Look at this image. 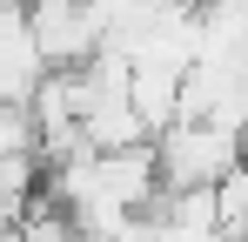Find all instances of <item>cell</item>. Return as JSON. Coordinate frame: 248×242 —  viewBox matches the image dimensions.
Segmentation results:
<instances>
[{
  "instance_id": "5b68a950",
  "label": "cell",
  "mask_w": 248,
  "mask_h": 242,
  "mask_svg": "<svg viewBox=\"0 0 248 242\" xmlns=\"http://www.w3.org/2000/svg\"><path fill=\"white\" fill-rule=\"evenodd\" d=\"M0 155H41L34 108H20V101H0Z\"/></svg>"
},
{
  "instance_id": "8992f818",
  "label": "cell",
  "mask_w": 248,
  "mask_h": 242,
  "mask_svg": "<svg viewBox=\"0 0 248 242\" xmlns=\"http://www.w3.org/2000/svg\"><path fill=\"white\" fill-rule=\"evenodd\" d=\"M202 7H208V14H221L235 34H248V0H202Z\"/></svg>"
},
{
  "instance_id": "277c9868",
  "label": "cell",
  "mask_w": 248,
  "mask_h": 242,
  "mask_svg": "<svg viewBox=\"0 0 248 242\" xmlns=\"http://www.w3.org/2000/svg\"><path fill=\"white\" fill-rule=\"evenodd\" d=\"M47 195L41 155H0V242L20 236V222L34 215V202Z\"/></svg>"
},
{
  "instance_id": "6da1fadb",
  "label": "cell",
  "mask_w": 248,
  "mask_h": 242,
  "mask_svg": "<svg viewBox=\"0 0 248 242\" xmlns=\"http://www.w3.org/2000/svg\"><path fill=\"white\" fill-rule=\"evenodd\" d=\"M155 161H161V189L188 195V189H215L228 168L248 161V141L215 128V121H168L155 135Z\"/></svg>"
},
{
  "instance_id": "3957f363",
  "label": "cell",
  "mask_w": 248,
  "mask_h": 242,
  "mask_svg": "<svg viewBox=\"0 0 248 242\" xmlns=\"http://www.w3.org/2000/svg\"><path fill=\"white\" fill-rule=\"evenodd\" d=\"M54 74L34 47V27H27V0H0V101H20L34 108L41 81Z\"/></svg>"
},
{
  "instance_id": "7a4b0ae2",
  "label": "cell",
  "mask_w": 248,
  "mask_h": 242,
  "mask_svg": "<svg viewBox=\"0 0 248 242\" xmlns=\"http://www.w3.org/2000/svg\"><path fill=\"white\" fill-rule=\"evenodd\" d=\"M27 27H34V47L54 74H74L101 54V20L87 0H27Z\"/></svg>"
}]
</instances>
